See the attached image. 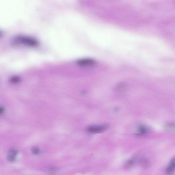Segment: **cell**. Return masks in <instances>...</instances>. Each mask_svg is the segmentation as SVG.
Instances as JSON below:
<instances>
[{"label":"cell","instance_id":"12","mask_svg":"<svg viewBox=\"0 0 175 175\" xmlns=\"http://www.w3.org/2000/svg\"><path fill=\"white\" fill-rule=\"evenodd\" d=\"M4 109L3 107H1L0 109V113H1V114H3L4 113Z\"/></svg>","mask_w":175,"mask_h":175},{"label":"cell","instance_id":"6","mask_svg":"<svg viewBox=\"0 0 175 175\" xmlns=\"http://www.w3.org/2000/svg\"><path fill=\"white\" fill-rule=\"evenodd\" d=\"M138 131L140 134H145L148 133L149 130L147 127L141 125L139 127Z\"/></svg>","mask_w":175,"mask_h":175},{"label":"cell","instance_id":"11","mask_svg":"<svg viewBox=\"0 0 175 175\" xmlns=\"http://www.w3.org/2000/svg\"><path fill=\"white\" fill-rule=\"evenodd\" d=\"M19 81V78L17 77H14L11 79V82H12L13 83H17Z\"/></svg>","mask_w":175,"mask_h":175},{"label":"cell","instance_id":"8","mask_svg":"<svg viewBox=\"0 0 175 175\" xmlns=\"http://www.w3.org/2000/svg\"><path fill=\"white\" fill-rule=\"evenodd\" d=\"M136 160L134 159L130 160L129 161L127 162V167H131L133 166L135 163Z\"/></svg>","mask_w":175,"mask_h":175},{"label":"cell","instance_id":"7","mask_svg":"<svg viewBox=\"0 0 175 175\" xmlns=\"http://www.w3.org/2000/svg\"><path fill=\"white\" fill-rule=\"evenodd\" d=\"M31 152L33 154L38 155L40 153V150L39 148L34 147L32 148Z\"/></svg>","mask_w":175,"mask_h":175},{"label":"cell","instance_id":"5","mask_svg":"<svg viewBox=\"0 0 175 175\" xmlns=\"http://www.w3.org/2000/svg\"><path fill=\"white\" fill-rule=\"evenodd\" d=\"M175 170V157L172 158L170 164L166 169V172L168 174H171Z\"/></svg>","mask_w":175,"mask_h":175},{"label":"cell","instance_id":"1","mask_svg":"<svg viewBox=\"0 0 175 175\" xmlns=\"http://www.w3.org/2000/svg\"><path fill=\"white\" fill-rule=\"evenodd\" d=\"M16 43L23 44L30 47H36L38 45V42L36 39L27 36H20L15 39Z\"/></svg>","mask_w":175,"mask_h":175},{"label":"cell","instance_id":"3","mask_svg":"<svg viewBox=\"0 0 175 175\" xmlns=\"http://www.w3.org/2000/svg\"><path fill=\"white\" fill-rule=\"evenodd\" d=\"M78 64L80 66L84 67H90L93 65L94 61L91 59H82L78 61Z\"/></svg>","mask_w":175,"mask_h":175},{"label":"cell","instance_id":"9","mask_svg":"<svg viewBox=\"0 0 175 175\" xmlns=\"http://www.w3.org/2000/svg\"><path fill=\"white\" fill-rule=\"evenodd\" d=\"M166 128L170 129L175 130V123H170L165 126Z\"/></svg>","mask_w":175,"mask_h":175},{"label":"cell","instance_id":"10","mask_svg":"<svg viewBox=\"0 0 175 175\" xmlns=\"http://www.w3.org/2000/svg\"><path fill=\"white\" fill-rule=\"evenodd\" d=\"M142 165L144 167H147L149 165V162L147 159L144 160L142 162Z\"/></svg>","mask_w":175,"mask_h":175},{"label":"cell","instance_id":"2","mask_svg":"<svg viewBox=\"0 0 175 175\" xmlns=\"http://www.w3.org/2000/svg\"><path fill=\"white\" fill-rule=\"evenodd\" d=\"M108 127L107 125H104L97 126H91L88 128L87 131L89 133H100L105 131Z\"/></svg>","mask_w":175,"mask_h":175},{"label":"cell","instance_id":"4","mask_svg":"<svg viewBox=\"0 0 175 175\" xmlns=\"http://www.w3.org/2000/svg\"><path fill=\"white\" fill-rule=\"evenodd\" d=\"M18 153L17 151L15 149H11L9 151L7 156V159L8 161L13 162L16 159V155Z\"/></svg>","mask_w":175,"mask_h":175}]
</instances>
